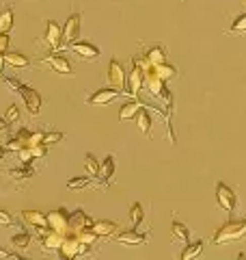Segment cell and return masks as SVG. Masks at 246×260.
Segmentation results:
<instances>
[{
    "label": "cell",
    "instance_id": "cell-1",
    "mask_svg": "<svg viewBox=\"0 0 246 260\" xmlns=\"http://www.w3.org/2000/svg\"><path fill=\"white\" fill-rule=\"evenodd\" d=\"M246 237V219H231L223 228H218L214 234V245H225V243H233Z\"/></svg>",
    "mask_w": 246,
    "mask_h": 260
},
{
    "label": "cell",
    "instance_id": "cell-2",
    "mask_svg": "<svg viewBox=\"0 0 246 260\" xmlns=\"http://www.w3.org/2000/svg\"><path fill=\"white\" fill-rule=\"evenodd\" d=\"M143 89H147L153 98H158L160 102L167 100L169 104L173 102L171 100V93H169V89H167V80H162L158 74L153 72V68L149 72H145V83H143Z\"/></svg>",
    "mask_w": 246,
    "mask_h": 260
},
{
    "label": "cell",
    "instance_id": "cell-3",
    "mask_svg": "<svg viewBox=\"0 0 246 260\" xmlns=\"http://www.w3.org/2000/svg\"><path fill=\"white\" fill-rule=\"evenodd\" d=\"M89 249H91V245H89V243H82V241L76 237V234H65L59 254H61L63 258H67V260H73V258L85 256Z\"/></svg>",
    "mask_w": 246,
    "mask_h": 260
},
{
    "label": "cell",
    "instance_id": "cell-4",
    "mask_svg": "<svg viewBox=\"0 0 246 260\" xmlns=\"http://www.w3.org/2000/svg\"><path fill=\"white\" fill-rule=\"evenodd\" d=\"M82 15L80 13H71L67 22L63 26V32H61V48H69L73 42H78L80 37V28H82Z\"/></svg>",
    "mask_w": 246,
    "mask_h": 260
},
{
    "label": "cell",
    "instance_id": "cell-5",
    "mask_svg": "<svg viewBox=\"0 0 246 260\" xmlns=\"http://www.w3.org/2000/svg\"><path fill=\"white\" fill-rule=\"evenodd\" d=\"M143 83H145V72L138 68L134 61H130V72L126 76V95L136 98L138 93H141Z\"/></svg>",
    "mask_w": 246,
    "mask_h": 260
},
{
    "label": "cell",
    "instance_id": "cell-6",
    "mask_svg": "<svg viewBox=\"0 0 246 260\" xmlns=\"http://www.w3.org/2000/svg\"><path fill=\"white\" fill-rule=\"evenodd\" d=\"M126 76H128L126 65H123L121 61H117V59L110 61V65H108V85L126 93Z\"/></svg>",
    "mask_w": 246,
    "mask_h": 260
},
{
    "label": "cell",
    "instance_id": "cell-7",
    "mask_svg": "<svg viewBox=\"0 0 246 260\" xmlns=\"http://www.w3.org/2000/svg\"><path fill=\"white\" fill-rule=\"evenodd\" d=\"M48 228L65 237V234L69 232V213H67L65 208H56V210H52V213L48 215Z\"/></svg>",
    "mask_w": 246,
    "mask_h": 260
},
{
    "label": "cell",
    "instance_id": "cell-8",
    "mask_svg": "<svg viewBox=\"0 0 246 260\" xmlns=\"http://www.w3.org/2000/svg\"><path fill=\"white\" fill-rule=\"evenodd\" d=\"M216 202H218L220 208L227 210V213H233L235 206H237V198H235L233 189H229L225 182H218L216 184Z\"/></svg>",
    "mask_w": 246,
    "mask_h": 260
},
{
    "label": "cell",
    "instance_id": "cell-9",
    "mask_svg": "<svg viewBox=\"0 0 246 260\" xmlns=\"http://www.w3.org/2000/svg\"><path fill=\"white\" fill-rule=\"evenodd\" d=\"M18 93L24 98V104H26V111L30 113V115H39V113H41V104H44V102H41V95L35 91V89L22 83Z\"/></svg>",
    "mask_w": 246,
    "mask_h": 260
},
{
    "label": "cell",
    "instance_id": "cell-10",
    "mask_svg": "<svg viewBox=\"0 0 246 260\" xmlns=\"http://www.w3.org/2000/svg\"><path fill=\"white\" fill-rule=\"evenodd\" d=\"M69 50L78 56V59L82 61H97L100 59V48L93 46V44H89V42H73L69 46Z\"/></svg>",
    "mask_w": 246,
    "mask_h": 260
},
{
    "label": "cell",
    "instance_id": "cell-11",
    "mask_svg": "<svg viewBox=\"0 0 246 260\" xmlns=\"http://www.w3.org/2000/svg\"><path fill=\"white\" fill-rule=\"evenodd\" d=\"M93 223H95L93 219L82 208H78V210H73V213H69V232L67 234H76L82 230V228H93Z\"/></svg>",
    "mask_w": 246,
    "mask_h": 260
},
{
    "label": "cell",
    "instance_id": "cell-12",
    "mask_svg": "<svg viewBox=\"0 0 246 260\" xmlns=\"http://www.w3.org/2000/svg\"><path fill=\"white\" fill-rule=\"evenodd\" d=\"M123 91H119V89H114V87H108V89H100V91H95L91 98H89V104L91 107H104V104H110L114 98H119Z\"/></svg>",
    "mask_w": 246,
    "mask_h": 260
},
{
    "label": "cell",
    "instance_id": "cell-13",
    "mask_svg": "<svg viewBox=\"0 0 246 260\" xmlns=\"http://www.w3.org/2000/svg\"><path fill=\"white\" fill-rule=\"evenodd\" d=\"M61 32H63V28L56 24L54 20H48V24H46V37H44V42L52 48V50L56 52V50H61Z\"/></svg>",
    "mask_w": 246,
    "mask_h": 260
},
{
    "label": "cell",
    "instance_id": "cell-14",
    "mask_svg": "<svg viewBox=\"0 0 246 260\" xmlns=\"http://www.w3.org/2000/svg\"><path fill=\"white\" fill-rule=\"evenodd\" d=\"M44 63H48V65H50V68L56 72V74H61V76H73V70H71L69 61L65 59V56H61V54H50V56H46Z\"/></svg>",
    "mask_w": 246,
    "mask_h": 260
},
{
    "label": "cell",
    "instance_id": "cell-15",
    "mask_svg": "<svg viewBox=\"0 0 246 260\" xmlns=\"http://www.w3.org/2000/svg\"><path fill=\"white\" fill-rule=\"evenodd\" d=\"M22 219L30 228H35V230H39V232L48 230V215L39 213V210H22Z\"/></svg>",
    "mask_w": 246,
    "mask_h": 260
},
{
    "label": "cell",
    "instance_id": "cell-16",
    "mask_svg": "<svg viewBox=\"0 0 246 260\" xmlns=\"http://www.w3.org/2000/svg\"><path fill=\"white\" fill-rule=\"evenodd\" d=\"M63 234L54 232V230H44V237H41V247H44L46 251H59L61 249V243H63Z\"/></svg>",
    "mask_w": 246,
    "mask_h": 260
},
{
    "label": "cell",
    "instance_id": "cell-17",
    "mask_svg": "<svg viewBox=\"0 0 246 260\" xmlns=\"http://www.w3.org/2000/svg\"><path fill=\"white\" fill-rule=\"evenodd\" d=\"M117 241L121 243V245H132V247H136V245H143V243L147 241V237H145V234H141V232H136V230H126V232L119 234Z\"/></svg>",
    "mask_w": 246,
    "mask_h": 260
},
{
    "label": "cell",
    "instance_id": "cell-18",
    "mask_svg": "<svg viewBox=\"0 0 246 260\" xmlns=\"http://www.w3.org/2000/svg\"><path fill=\"white\" fill-rule=\"evenodd\" d=\"M97 176L102 178L104 186H108L112 182V176H114V156H112V154L104 158V162L100 165V174H97Z\"/></svg>",
    "mask_w": 246,
    "mask_h": 260
},
{
    "label": "cell",
    "instance_id": "cell-19",
    "mask_svg": "<svg viewBox=\"0 0 246 260\" xmlns=\"http://www.w3.org/2000/svg\"><path fill=\"white\" fill-rule=\"evenodd\" d=\"M117 223L114 221H95L93 223V230L97 234V239H106V237H112L114 232H117Z\"/></svg>",
    "mask_w": 246,
    "mask_h": 260
},
{
    "label": "cell",
    "instance_id": "cell-20",
    "mask_svg": "<svg viewBox=\"0 0 246 260\" xmlns=\"http://www.w3.org/2000/svg\"><path fill=\"white\" fill-rule=\"evenodd\" d=\"M143 107H141V102L138 100H130V102H126L121 107V111H119V119L121 121H126V119H132V117H136V113L141 111Z\"/></svg>",
    "mask_w": 246,
    "mask_h": 260
},
{
    "label": "cell",
    "instance_id": "cell-21",
    "mask_svg": "<svg viewBox=\"0 0 246 260\" xmlns=\"http://www.w3.org/2000/svg\"><path fill=\"white\" fill-rule=\"evenodd\" d=\"M5 63L11 65V68H28V65H30L28 56H24L20 52H9V50L5 52Z\"/></svg>",
    "mask_w": 246,
    "mask_h": 260
},
{
    "label": "cell",
    "instance_id": "cell-22",
    "mask_svg": "<svg viewBox=\"0 0 246 260\" xmlns=\"http://www.w3.org/2000/svg\"><path fill=\"white\" fill-rule=\"evenodd\" d=\"M203 245L205 243L203 241H194V243H190L188 241L186 245H184V251H182V260H190V258H196L203 251Z\"/></svg>",
    "mask_w": 246,
    "mask_h": 260
},
{
    "label": "cell",
    "instance_id": "cell-23",
    "mask_svg": "<svg viewBox=\"0 0 246 260\" xmlns=\"http://www.w3.org/2000/svg\"><path fill=\"white\" fill-rule=\"evenodd\" d=\"M153 72H155V74H158L162 80H171V78L177 76V70L173 68V65H169L167 61L160 63V65H153Z\"/></svg>",
    "mask_w": 246,
    "mask_h": 260
},
{
    "label": "cell",
    "instance_id": "cell-24",
    "mask_svg": "<svg viewBox=\"0 0 246 260\" xmlns=\"http://www.w3.org/2000/svg\"><path fill=\"white\" fill-rule=\"evenodd\" d=\"M147 59H149L151 65H160L167 61V50H164L162 46H153L149 52H147Z\"/></svg>",
    "mask_w": 246,
    "mask_h": 260
},
{
    "label": "cell",
    "instance_id": "cell-25",
    "mask_svg": "<svg viewBox=\"0 0 246 260\" xmlns=\"http://www.w3.org/2000/svg\"><path fill=\"white\" fill-rule=\"evenodd\" d=\"M171 230H173V234H175V239H177V241H182V245H186V243L190 241V232H188V228H186L184 223L173 221Z\"/></svg>",
    "mask_w": 246,
    "mask_h": 260
},
{
    "label": "cell",
    "instance_id": "cell-26",
    "mask_svg": "<svg viewBox=\"0 0 246 260\" xmlns=\"http://www.w3.org/2000/svg\"><path fill=\"white\" fill-rule=\"evenodd\" d=\"M136 121H138V128H141V133L149 135V130H151V117H149V113H147L145 109H141V111L136 113Z\"/></svg>",
    "mask_w": 246,
    "mask_h": 260
},
{
    "label": "cell",
    "instance_id": "cell-27",
    "mask_svg": "<svg viewBox=\"0 0 246 260\" xmlns=\"http://www.w3.org/2000/svg\"><path fill=\"white\" fill-rule=\"evenodd\" d=\"M143 217H145V210H143V206L136 202V204H132V208H130V221H132L134 228H138V225L143 223Z\"/></svg>",
    "mask_w": 246,
    "mask_h": 260
},
{
    "label": "cell",
    "instance_id": "cell-28",
    "mask_svg": "<svg viewBox=\"0 0 246 260\" xmlns=\"http://www.w3.org/2000/svg\"><path fill=\"white\" fill-rule=\"evenodd\" d=\"M13 28V11L5 9L0 13V32H9Z\"/></svg>",
    "mask_w": 246,
    "mask_h": 260
},
{
    "label": "cell",
    "instance_id": "cell-29",
    "mask_svg": "<svg viewBox=\"0 0 246 260\" xmlns=\"http://www.w3.org/2000/svg\"><path fill=\"white\" fill-rule=\"evenodd\" d=\"M11 245L18 247V249H26V247L30 245V234H28V232L15 234V237H11Z\"/></svg>",
    "mask_w": 246,
    "mask_h": 260
},
{
    "label": "cell",
    "instance_id": "cell-30",
    "mask_svg": "<svg viewBox=\"0 0 246 260\" xmlns=\"http://www.w3.org/2000/svg\"><path fill=\"white\" fill-rule=\"evenodd\" d=\"M76 237L82 243H89V245H95V241H97V234H95L93 228H82L80 232H76Z\"/></svg>",
    "mask_w": 246,
    "mask_h": 260
},
{
    "label": "cell",
    "instance_id": "cell-31",
    "mask_svg": "<svg viewBox=\"0 0 246 260\" xmlns=\"http://www.w3.org/2000/svg\"><path fill=\"white\" fill-rule=\"evenodd\" d=\"M85 169L89 176H97L100 174V162L95 160L93 154H85Z\"/></svg>",
    "mask_w": 246,
    "mask_h": 260
},
{
    "label": "cell",
    "instance_id": "cell-32",
    "mask_svg": "<svg viewBox=\"0 0 246 260\" xmlns=\"http://www.w3.org/2000/svg\"><path fill=\"white\" fill-rule=\"evenodd\" d=\"M91 184V180H89L87 176H78V178H71V180H67V189L76 191V189H87V186Z\"/></svg>",
    "mask_w": 246,
    "mask_h": 260
},
{
    "label": "cell",
    "instance_id": "cell-33",
    "mask_svg": "<svg viewBox=\"0 0 246 260\" xmlns=\"http://www.w3.org/2000/svg\"><path fill=\"white\" fill-rule=\"evenodd\" d=\"M9 176L13 178V180H28V178H32V169L30 167H20V169H11Z\"/></svg>",
    "mask_w": 246,
    "mask_h": 260
},
{
    "label": "cell",
    "instance_id": "cell-34",
    "mask_svg": "<svg viewBox=\"0 0 246 260\" xmlns=\"http://www.w3.org/2000/svg\"><path fill=\"white\" fill-rule=\"evenodd\" d=\"M30 152H32V158H46V154H48V145L44 141H39V143H32L28 145Z\"/></svg>",
    "mask_w": 246,
    "mask_h": 260
},
{
    "label": "cell",
    "instance_id": "cell-35",
    "mask_svg": "<svg viewBox=\"0 0 246 260\" xmlns=\"http://www.w3.org/2000/svg\"><path fill=\"white\" fill-rule=\"evenodd\" d=\"M5 119L9 121V124H18V121H20V109L15 107V104H11V107L7 109V115H5Z\"/></svg>",
    "mask_w": 246,
    "mask_h": 260
},
{
    "label": "cell",
    "instance_id": "cell-36",
    "mask_svg": "<svg viewBox=\"0 0 246 260\" xmlns=\"http://www.w3.org/2000/svg\"><path fill=\"white\" fill-rule=\"evenodd\" d=\"M18 158L24 162V165H30V162H32V152H30L28 145H24V148L18 150Z\"/></svg>",
    "mask_w": 246,
    "mask_h": 260
},
{
    "label": "cell",
    "instance_id": "cell-37",
    "mask_svg": "<svg viewBox=\"0 0 246 260\" xmlns=\"http://www.w3.org/2000/svg\"><path fill=\"white\" fill-rule=\"evenodd\" d=\"M231 32H246V13L240 15L237 20H233V24H231Z\"/></svg>",
    "mask_w": 246,
    "mask_h": 260
},
{
    "label": "cell",
    "instance_id": "cell-38",
    "mask_svg": "<svg viewBox=\"0 0 246 260\" xmlns=\"http://www.w3.org/2000/svg\"><path fill=\"white\" fill-rule=\"evenodd\" d=\"M63 133H46L44 135V143L46 145H52V143H59V141H63Z\"/></svg>",
    "mask_w": 246,
    "mask_h": 260
},
{
    "label": "cell",
    "instance_id": "cell-39",
    "mask_svg": "<svg viewBox=\"0 0 246 260\" xmlns=\"http://www.w3.org/2000/svg\"><path fill=\"white\" fill-rule=\"evenodd\" d=\"M9 42H11L9 32H0V52H7V50H9Z\"/></svg>",
    "mask_w": 246,
    "mask_h": 260
},
{
    "label": "cell",
    "instance_id": "cell-40",
    "mask_svg": "<svg viewBox=\"0 0 246 260\" xmlns=\"http://www.w3.org/2000/svg\"><path fill=\"white\" fill-rule=\"evenodd\" d=\"M15 139H18V141H22L24 145H28V139H30V130H26V128L18 130V135H15Z\"/></svg>",
    "mask_w": 246,
    "mask_h": 260
},
{
    "label": "cell",
    "instance_id": "cell-41",
    "mask_svg": "<svg viewBox=\"0 0 246 260\" xmlns=\"http://www.w3.org/2000/svg\"><path fill=\"white\" fill-rule=\"evenodd\" d=\"M0 260H22V256L13 254V251H7V249H0Z\"/></svg>",
    "mask_w": 246,
    "mask_h": 260
},
{
    "label": "cell",
    "instance_id": "cell-42",
    "mask_svg": "<svg viewBox=\"0 0 246 260\" xmlns=\"http://www.w3.org/2000/svg\"><path fill=\"white\" fill-rule=\"evenodd\" d=\"M13 223V217L9 213H5V210H0V225H11Z\"/></svg>",
    "mask_w": 246,
    "mask_h": 260
},
{
    "label": "cell",
    "instance_id": "cell-43",
    "mask_svg": "<svg viewBox=\"0 0 246 260\" xmlns=\"http://www.w3.org/2000/svg\"><path fill=\"white\" fill-rule=\"evenodd\" d=\"M9 128V121H7L5 117H0V133H3V130H7Z\"/></svg>",
    "mask_w": 246,
    "mask_h": 260
},
{
    "label": "cell",
    "instance_id": "cell-44",
    "mask_svg": "<svg viewBox=\"0 0 246 260\" xmlns=\"http://www.w3.org/2000/svg\"><path fill=\"white\" fill-rule=\"evenodd\" d=\"M7 152H9V150H7L5 145H0V160H5V158H7Z\"/></svg>",
    "mask_w": 246,
    "mask_h": 260
},
{
    "label": "cell",
    "instance_id": "cell-45",
    "mask_svg": "<svg viewBox=\"0 0 246 260\" xmlns=\"http://www.w3.org/2000/svg\"><path fill=\"white\" fill-rule=\"evenodd\" d=\"M5 65H7V63H5V52H0V72L5 70Z\"/></svg>",
    "mask_w": 246,
    "mask_h": 260
},
{
    "label": "cell",
    "instance_id": "cell-46",
    "mask_svg": "<svg viewBox=\"0 0 246 260\" xmlns=\"http://www.w3.org/2000/svg\"><path fill=\"white\" fill-rule=\"evenodd\" d=\"M244 3H246V0H244Z\"/></svg>",
    "mask_w": 246,
    "mask_h": 260
}]
</instances>
